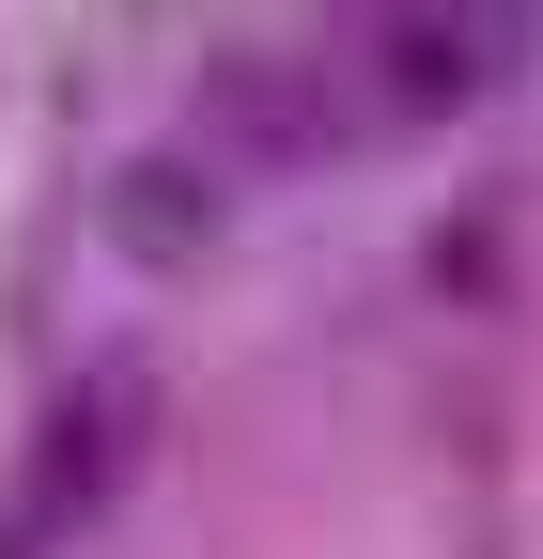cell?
Masks as SVG:
<instances>
[{"label": "cell", "instance_id": "277c9868", "mask_svg": "<svg viewBox=\"0 0 543 559\" xmlns=\"http://www.w3.org/2000/svg\"><path fill=\"white\" fill-rule=\"evenodd\" d=\"M358 62H373V94H403V109H450L466 79H482V32H420V16H403V32H373Z\"/></svg>", "mask_w": 543, "mask_h": 559}, {"label": "cell", "instance_id": "6da1fadb", "mask_svg": "<svg viewBox=\"0 0 543 559\" xmlns=\"http://www.w3.org/2000/svg\"><path fill=\"white\" fill-rule=\"evenodd\" d=\"M124 451H141V373H79V389L32 419V466H16V513H0V559L94 528V513L124 498Z\"/></svg>", "mask_w": 543, "mask_h": 559}, {"label": "cell", "instance_id": "7a4b0ae2", "mask_svg": "<svg viewBox=\"0 0 543 559\" xmlns=\"http://www.w3.org/2000/svg\"><path fill=\"white\" fill-rule=\"evenodd\" d=\"M202 109H218L249 156H326V124H342L326 62H295V47H218L202 62Z\"/></svg>", "mask_w": 543, "mask_h": 559}, {"label": "cell", "instance_id": "3957f363", "mask_svg": "<svg viewBox=\"0 0 543 559\" xmlns=\"http://www.w3.org/2000/svg\"><path fill=\"white\" fill-rule=\"evenodd\" d=\"M94 218H109V249H141V264H202V249H218V171H202L186 140H156V156H109Z\"/></svg>", "mask_w": 543, "mask_h": 559}]
</instances>
